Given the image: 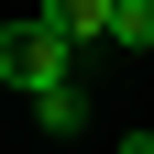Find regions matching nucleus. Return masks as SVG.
<instances>
[{
	"instance_id": "obj_1",
	"label": "nucleus",
	"mask_w": 154,
	"mask_h": 154,
	"mask_svg": "<svg viewBox=\"0 0 154 154\" xmlns=\"http://www.w3.org/2000/svg\"><path fill=\"white\" fill-rule=\"evenodd\" d=\"M55 77H77V44L44 22V11L0 22V88H11V99H33V88H55Z\"/></svg>"
},
{
	"instance_id": "obj_2",
	"label": "nucleus",
	"mask_w": 154,
	"mask_h": 154,
	"mask_svg": "<svg viewBox=\"0 0 154 154\" xmlns=\"http://www.w3.org/2000/svg\"><path fill=\"white\" fill-rule=\"evenodd\" d=\"M33 11H44V22L66 33L77 55H99V44H110V11H121V0H33Z\"/></svg>"
},
{
	"instance_id": "obj_3",
	"label": "nucleus",
	"mask_w": 154,
	"mask_h": 154,
	"mask_svg": "<svg viewBox=\"0 0 154 154\" xmlns=\"http://www.w3.org/2000/svg\"><path fill=\"white\" fill-rule=\"evenodd\" d=\"M33 121H44V132H88V88H77V77L33 88Z\"/></svg>"
},
{
	"instance_id": "obj_4",
	"label": "nucleus",
	"mask_w": 154,
	"mask_h": 154,
	"mask_svg": "<svg viewBox=\"0 0 154 154\" xmlns=\"http://www.w3.org/2000/svg\"><path fill=\"white\" fill-rule=\"evenodd\" d=\"M110 44L121 55H154V0H121V11H110Z\"/></svg>"
},
{
	"instance_id": "obj_5",
	"label": "nucleus",
	"mask_w": 154,
	"mask_h": 154,
	"mask_svg": "<svg viewBox=\"0 0 154 154\" xmlns=\"http://www.w3.org/2000/svg\"><path fill=\"white\" fill-rule=\"evenodd\" d=\"M110 154H154V132H121V143H110Z\"/></svg>"
}]
</instances>
